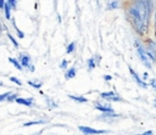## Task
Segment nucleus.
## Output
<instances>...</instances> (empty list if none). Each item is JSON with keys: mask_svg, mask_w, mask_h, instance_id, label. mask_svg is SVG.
I'll return each instance as SVG.
<instances>
[{"mask_svg": "<svg viewBox=\"0 0 156 135\" xmlns=\"http://www.w3.org/2000/svg\"><path fill=\"white\" fill-rule=\"evenodd\" d=\"M151 12L150 1H134L128 9L129 19L134 29L139 34H145L149 26V18Z\"/></svg>", "mask_w": 156, "mask_h": 135, "instance_id": "nucleus-1", "label": "nucleus"}, {"mask_svg": "<svg viewBox=\"0 0 156 135\" xmlns=\"http://www.w3.org/2000/svg\"><path fill=\"white\" fill-rule=\"evenodd\" d=\"M136 50H138V54H139V57L140 60L143 61V63L147 67V68H151V63L154 62V56L152 54H150L147 50H145L139 43H136Z\"/></svg>", "mask_w": 156, "mask_h": 135, "instance_id": "nucleus-2", "label": "nucleus"}, {"mask_svg": "<svg viewBox=\"0 0 156 135\" xmlns=\"http://www.w3.org/2000/svg\"><path fill=\"white\" fill-rule=\"evenodd\" d=\"M80 131L87 134V135H98V134H105L107 133L106 130H98V129H93L90 126H79Z\"/></svg>", "mask_w": 156, "mask_h": 135, "instance_id": "nucleus-3", "label": "nucleus"}, {"mask_svg": "<svg viewBox=\"0 0 156 135\" xmlns=\"http://www.w3.org/2000/svg\"><path fill=\"white\" fill-rule=\"evenodd\" d=\"M100 96H101V97H104V99H106V100H110V101H119V100H121V97H119L116 92H113V91L101 92V94H100Z\"/></svg>", "mask_w": 156, "mask_h": 135, "instance_id": "nucleus-4", "label": "nucleus"}, {"mask_svg": "<svg viewBox=\"0 0 156 135\" xmlns=\"http://www.w3.org/2000/svg\"><path fill=\"white\" fill-rule=\"evenodd\" d=\"M20 62H21V64L23 67H29L30 66V57H29V55H27V54L20 55Z\"/></svg>", "mask_w": 156, "mask_h": 135, "instance_id": "nucleus-5", "label": "nucleus"}, {"mask_svg": "<svg viewBox=\"0 0 156 135\" xmlns=\"http://www.w3.org/2000/svg\"><path fill=\"white\" fill-rule=\"evenodd\" d=\"M129 71H130V74L133 75V78H134V79L136 80V83H138V84H139L140 86H143V88H146V86H147V85H146V84H145V83H144L143 80H140V78L138 77V74H136V73H135V72H134V71H133L132 68H129Z\"/></svg>", "mask_w": 156, "mask_h": 135, "instance_id": "nucleus-6", "label": "nucleus"}, {"mask_svg": "<svg viewBox=\"0 0 156 135\" xmlns=\"http://www.w3.org/2000/svg\"><path fill=\"white\" fill-rule=\"evenodd\" d=\"M95 107H96L99 111H101V112H106V113H113V109H112L111 107H108V106H101L100 103H96V105H95Z\"/></svg>", "mask_w": 156, "mask_h": 135, "instance_id": "nucleus-7", "label": "nucleus"}, {"mask_svg": "<svg viewBox=\"0 0 156 135\" xmlns=\"http://www.w3.org/2000/svg\"><path fill=\"white\" fill-rule=\"evenodd\" d=\"M16 102H17V103H22V105H24V106H32V105H33V100L21 99V97H17V99H16Z\"/></svg>", "mask_w": 156, "mask_h": 135, "instance_id": "nucleus-8", "label": "nucleus"}, {"mask_svg": "<svg viewBox=\"0 0 156 135\" xmlns=\"http://www.w3.org/2000/svg\"><path fill=\"white\" fill-rule=\"evenodd\" d=\"M9 61L11 62V63H13V66L17 68V69H20V71H22V66L18 63V61L16 60V58H13V57H9Z\"/></svg>", "mask_w": 156, "mask_h": 135, "instance_id": "nucleus-9", "label": "nucleus"}, {"mask_svg": "<svg viewBox=\"0 0 156 135\" xmlns=\"http://www.w3.org/2000/svg\"><path fill=\"white\" fill-rule=\"evenodd\" d=\"M74 75H76V68L72 67V68H69V69L67 71V73H66V78L69 79V78H73Z\"/></svg>", "mask_w": 156, "mask_h": 135, "instance_id": "nucleus-10", "label": "nucleus"}, {"mask_svg": "<svg viewBox=\"0 0 156 135\" xmlns=\"http://www.w3.org/2000/svg\"><path fill=\"white\" fill-rule=\"evenodd\" d=\"M69 97L72 99V100H74V101H77V102H87V99L85 97H83V96H73V95H69Z\"/></svg>", "mask_w": 156, "mask_h": 135, "instance_id": "nucleus-11", "label": "nucleus"}, {"mask_svg": "<svg viewBox=\"0 0 156 135\" xmlns=\"http://www.w3.org/2000/svg\"><path fill=\"white\" fill-rule=\"evenodd\" d=\"M10 2L9 1H6V5H5V15H6V18L7 19H10V17H11V15H10Z\"/></svg>", "mask_w": 156, "mask_h": 135, "instance_id": "nucleus-12", "label": "nucleus"}, {"mask_svg": "<svg viewBox=\"0 0 156 135\" xmlns=\"http://www.w3.org/2000/svg\"><path fill=\"white\" fill-rule=\"evenodd\" d=\"M44 122L43 120H37V122H27V123H24L23 125L24 126H30V125H35V124H43Z\"/></svg>", "mask_w": 156, "mask_h": 135, "instance_id": "nucleus-13", "label": "nucleus"}, {"mask_svg": "<svg viewBox=\"0 0 156 135\" xmlns=\"http://www.w3.org/2000/svg\"><path fill=\"white\" fill-rule=\"evenodd\" d=\"M94 67H95V60H94V58H89V60H88V68L91 69V68H94Z\"/></svg>", "mask_w": 156, "mask_h": 135, "instance_id": "nucleus-14", "label": "nucleus"}, {"mask_svg": "<svg viewBox=\"0 0 156 135\" xmlns=\"http://www.w3.org/2000/svg\"><path fill=\"white\" fill-rule=\"evenodd\" d=\"M11 96V92H4V94H1L0 95V101H4V100H9V97Z\"/></svg>", "mask_w": 156, "mask_h": 135, "instance_id": "nucleus-15", "label": "nucleus"}, {"mask_svg": "<svg viewBox=\"0 0 156 135\" xmlns=\"http://www.w3.org/2000/svg\"><path fill=\"white\" fill-rule=\"evenodd\" d=\"M74 49H76V43H71V44L68 45V47H67V52L69 54V52H72Z\"/></svg>", "mask_w": 156, "mask_h": 135, "instance_id": "nucleus-16", "label": "nucleus"}, {"mask_svg": "<svg viewBox=\"0 0 156 135\" xmlns=\"http://www.w3.org/2000/svg\"><path fill=\"white\" fill-rule=\"evenodd\" d=\"M28 84H29L30 86H33V88H37V89H39V88L41 86V84H35V83H33V81H28Z\"/></svg>", "mask_w": 156, "mask_h": 135, "instance_id": "nucleus-17", "label": "nucleus"}, {"mask_svg": "<svg viewBox=\"0 0 156 135\" xmlns=\"http://www.w3.org/2000/svg\"><path fill=\"white\" fill-rule=\"evenodd\" d=\"M10 80H11V81H15V83H16V84H18V85H21V84H22V83H21V80H18V79H17V78H15V77H11V78H10Z\"/></svg>", "mask_w": 156, "mask_h": 135, "instance_id": "nucleus-18", "label": "nucleus"}, {"mask_svg": "<svg viewBox=\"0 0 156 135\" xmlns=\"http://www.w3.org/2000/svg\"><path fill=\"white\" fill-rule=\"evenodd\" d=\"M9 38H10V39H11V40H12V43H13V45H15V46H16V47H17V46H18V44H17V41H16V40H15V39H13V38H12V35H11V34H10V33H9Z\"/></svg>", "mask_w": 156, "mask_h": 135, "instance_id": "nucleus-19", "label": "nucleus"}, {"mask_svg": "<svg viewBox=\"0 0 156 135\" xmlns=\"http://www.w3.org/2000/svg\"><path fill=\"white\" fill-rule=\"evenodd\" d=\"M136 135H152V131L151 130H147L145 133H141V134H136Z\"/></svg>", "mask_w": 156, "mask_h": 135, "instance_id": "nucleus-20", "label": "nucleus"}, {"mask_svg": "<svg viewBox=\"0 0 156 135\" xmlns=\"http://www.w3.org/2000/svg\"><path fill=\"white\" fill-rule=\"evenodd\" d=\"M5 5H6V2L2 1V0H0V9H5Z\"/></svg>", "mask_w": 156, "mask_h": 135, "instance_id": "nucleus-21", "label": "nucleus"}, {"mask_svg": "<svg viewBox=\"0 0 156 135\" xmlns=\"http://www.w3.org/2000/svg\"><path fill=\"white\" fill-rule=\"evenodd\" d=\"M151 85H152V86L156 89V80H155V79H152V80H151Z\"/></svg>", "mask_w": 156, "mask_h": 135, "instance_id": "nucleus-22", "label": "nucleus"}, {"mask_svg": "<svg viewBox=\"0 0 156 135\" xmlns=\"http://www.w3.org/2000/svg\"><path fill=\"white\" fill-rule=\"evenodd\" d=\"M66 63H67V61H66V60H63V61H62V64H61V67H62V68H65V67H66Z\"/></svg>", "mask_w": 156, "mask_h": 135, "instance_id": "nucleus-23", "label": "nucleus"}, {"mask_svg": "<svg viewBox=\"0 0 156 135\" xmlns=\"http://www.w3.org/2000/svg\"><path fill=\"white\" fill-rule=\"evenodd\" d=\"M0 86H2V83H1V81H0Z\"/></svg>", "mask_w": 156, "mask_h": 135, "instance_id": "nucleus-24", "label": "nucleus"}, {"mask_svg": "<svg viewBox=\"0 0 156 135\" xmlns=\"http://www.w3.org/2000/svg\"><path fill=\"white\" fill-rule=\"evenodd\" d=\"M155 24H156V17H155Z\"/></svg>", "mask_w": 156, "mask_h": 135, "instance_id": "nucleus-25", "label": "nucleus"}]
</instances>
